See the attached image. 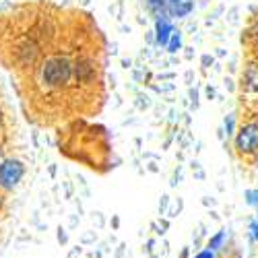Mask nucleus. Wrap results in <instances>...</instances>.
<instances>
[{"mask_svg":"<svg viewBox=\"0 0 258 258\" xmlns=\"http://www.w3.org/2000/svg\"><path fill=\"white\" fill-rule=\"evenodd\" d=\"M213 62H215V60H213V56H211V54H203V58H201V64H203V69H205V71L211 67Z\"/></svg>","mask_w":258,"mask_h":258,"instance_id":"obj_15","label":"nucleus"},{"mask_svg":"<svg viewBox=\"0 0 258 258\" xmlns=\"http://www.w3.org/2000/svg\"><path fill=\"white\" fill-rule=\"evenodd\" d=\"M145 3H147L149 13H151L155 19L167 15V0H145Z\"/></svg>","mask_w":258,"mask_h":258,"instance_id":"obj_9","label":"nucleus"},{"mask_svg":"<svg viewBox=\"0 0 258 258\" xmlns=\"http://www.w3.org/2000/svg\"><path fill=\"white\" fill-rule=\"evenodd\" d=\"M153 244H155V240H149V242H147V252L153 250Z\"/></svg>","mask_w":258,"mask_h":258,"instance_id":"obj_24","label":"nucleus"},{"mask_svg":"<svg viewBox=\"0 0 258 258\" xmlns=\"http://www.w3.org/2000/svg\"><path fill=\"white\" fill-rule=\"evenodd\" d=\"M39 56H41V48L37 46V41L33 37L23 39L15 50V58L19 62V67H29V69L35 67L39 62Z\"/></svg>","mask_w":258,"mask_h":258,"instance_id":"obj_5","label":"nucleus"},{"mask_svg":"<svg viewBox=\"0 0 258 258\" xmlns=\"http://www.w3.org/2000/svg\"><path fill=\"white\" fill-rule=\"evenodd\" d=\"M233 149L242 157H252L258 153V122H246L233 135Z\"/></svg>","mask_w":258,"mask_h":258,"instance_id":"obj_2","label":"nucleus"},{"mask_svg":"<svg viewBox=\"0 0 258 258\" xmlns=\"http://www.w3.org/2000/svg\"><path fill=\"white\" fill-rule=\"evenodd\" d=\"M190 97H192V107L197 110V107H199V93H197V89L190 91Z\"/></svg>","mask_w":258,"mask_h":258,"instance_id":"obj_17","label":"nucleus"},{"mask_svg":"<svg viewBox=\"0 0 258 258\" xmlns=\"http://www.w3.org/2000/svg\"><path fill=\"white\" fill-rule=\"evenodd\" d=\"M58 242L60 244H67V233H64V229H60V233H58Z\"/></svg>","mask_w":258,"mask_h":258,"instance_id":"obj_20","label":"nucleus"},{"mask_svg":"<svg viewBox=\"0 0 258 258\" xmlns=\"http://www.w3.org/2000/svg\"><path fill=\"white\" fill-rule=\"evenodd\" d=\"M167 205H169V197L163 195V197H161V203H159V213H163V211L167 209Z\"/></svg>","mask_w":258,"mask_h":258,"instance_id":"obj_16","label":"nucleus"},{"mask_svg":"<svg viewBox=\"0 0 258 258\" xmlns=\"http://www.w3.org/2000/svg\"><path fill=\"white\" fill-rule=\"evenodd\" d=\"M122 64H124V69H131L133 62H131V60H122Z\"/></svg>","mask_w":258,"mask_h":258,"instance_id":"obj_25","label":"nucleus"},{"mask_svg":"<svg viewBox=\"0 0 258 258\" xmlns=\"http://www.w3.org/2000/svg\"><path fill=\"white\" fill-rule=\"evenodd\" d=\"M195 11L192 0H180V3H167V17L169 19H184Z\"/></svg>","mask_w":258,"mask_h":258,"instance_id":"obj_8","label":"nucleus"},{"mask_svg":"<svg viewBox=\"0 0 258 258\" xmlns=\"http://www.w3.org/2000/svg\"><path fill=\"white\" fill-rule=\"evenodd\" d=\"M244 39H246V41H250V44L258 50V23H254V25L246 31V37H242V41H244Z\"/></svg>","mask_w":258,"mask_h":258,"instance_id":"obj_13","label":"nucleus"},{"mask_svg":"<svg viewBox=\"0 0 258 258\" xmlns=\"http://www.w3.org/2000/svg\"><path fill=\"white\" fill-rule=\"evenodd\" d=\"M250 231H252V235H254V240L258 242V221H254V223L250 225Z\"/></svg>","mask_w":258,"mask_h":258,"instance_id":"obj_19","label":"nucleus"},{"mask_svg":"<svg viewBox=\"0 0 258 258\" xmlns=\"http://www.w3.org/2000/svg\"><path fill=\"white\" fill-rule=\"evenodd\" d=\"M97 60L91 56H79L73 60V79L77 83H93L97 77Z\"/></svg>","mask_w":258,"mask_h":258,"instance_id":"obj_4","label":"nucleus"},{"mask_svg":"<svg viewBox=\"0 0 258 258\" xmlns=\"http://www.w3.org/2000/svg\"><path fill=\"white\" fill-rule=\"evenodd\" d=\"M167 3H180V0H167Z\"/></svg>","mask_w":258,"mask_h":258,"instance_id":"obj_26","label":"nucleus"},{"mask_svg":"<svg viewBox=\"0 0 258 258\" xmlns=\"http://www.w3.org/2000/svg\"><path fill=\"white\" fill-rule=\"evenodd\" d=\"M195 258H215V254H213L211 250H203V252H199Z\"/></svg>","mask_w":258,"mask_h":258,"instance_id":"obj_18","label":"nucleus"},{"mask_svg":"<svg viewBox=\"0 0 258 258\" xmlns=\"http://www.w3.org/2000/svg\"><path fill=\"white\" fill-rule=\"evenodd\" d=\"M159 225H161V227H159V229H161V235H163V233H165V229H167V227H169V223H167V221H165V219H163V221H161V223H159Z\"/></svg>","mask_w":258,"mask_h":258,"instance_id":"obj_21","label":"nucleus"},{"mask_svg":"<svg viewBox=\"0 0 258 258\" xmlns=\"http://www.w3.org/2000/svg\"><path fill=\"white\" fill-rule=\"evenodd\" d=\"M39 85L46 91H62L69 89L73 81V60L64 54H54L39 60Z\"/></svg>","mask_w":258,"mask_h":258,"instance_id":"obj_1","label":"nucleus"},{"mask_svg":"<svg viewBox=\"0 0 258 258\" xmlns=\"http://www.w3.org/2000/svg\"><path fill=\"white\" fill-rule=\"evenodd\" d=\"M165 48H167L169 54H178V52L182 50V31H176V29L171 31V35H169V39H167Z\"/></svg>","mask_w":258,"mask_h":258,"instance_id":"obj_10","label":"nucleus"},{"mask_svg":"<svg viewBox=\"0 0 258 258\" xmlns=\"http://www.w3.org/2000/svg\"><path fill=\"white\" fill-rule=\"evenodd\" d=\"M246 203L250 207H258V190H248L246 192Z\"/></svg>","mask_w":258,"mask_h":258,"instance_id":"obj_14","label":"nucleus"},{"mask_svg":"<svg viewBox=\"0 0 258 258\" xmlns=\"http://www.w3.org/2000/svg\"><path fill=\"white\" fill-rule=\"evenodd\" d=\"M242 89L248 93H258V62L250 60L242 71Z\"/></svg>","mask_w":258,"mask_h":258,"instance_id":"obj_6","label":"nucleus"},{"mask_svg":"<svg viewBox=\"0 0 258 258\" xmlns=\"http://www.w3.org/2000/svg\"><path fill=\"white\" fill-rule=\"evenodd\" d=\"M223 242H225V229H221V231H217L213 235V238L209 240V244H207V250H211V252L219 250L223 246Z\"/></svg>","mask_w":258,"mask_h":258,"instance_id":"obj_11","label":"nucleus"},{"mask_svg":"<svg viewBox=\"0 0 258 258\" xmlns=\"http://www.w3.org/2000/svg\"><path fill=\"white\" fill-rule=\"evenodd\" d=\"M25 176V165L19 159H5L0 163V188L13 190Z\"/></svg>","mask_w":258,"mask_h":258,"instance_id":"obj_3","label":"nucleus"},{"mask_svg":"<svg viewBox=\"0 0 258 258\" xmlns=\"http://www.w3.org/2000/svg\"><path fill=\"white\" fill-rule=\"evenodd\" d=\"M207 97H209V99L215 97V89H213V87H207Z\"/></svg>","mask_w":258,"mask_h":258,"instance_id":"obj_22","label":"nucleus"},{"mask_svg":"<svg viewBox=\"0 0 258 258\" xmlns=\"http://www.w3.org/2000/svg\"><path fill=\"white\" fill-rule=\"evenodd\" d=\"M171 31H174L171 19H169L167 15L157 17V19H155V31H153V35H155V46H165L167 39H169V35H171Z\"/></svg>","mask_w":258,"mask_h":258,"instance_id":"obj_7","label":"nucleus"},{"mask_svg":"<svg viewBox=\"0 0 258 258\" xmlns=\"http://www.w3.org/2000/svg\"><path fill=\"white\" fill-rule=\"evenodd\" d=\"M225 85H227V89H229V91H233V81H231L229 77L225 79Z\"/></svg>","mask_w":258,"mask_h":258,"instance_id":"obj_23","label":"nucleus"},{"mask_svg":"<svg viewBox=\"0 0 258 258\" xmlns=\"http://www.w3.org/2000/svg\"><path fill=\"white\" fill-rule=\"evenodd\" d=\"M223 133L227 137H233L235 135V114H227L225 120H223Z\"/></svg>","mask_w":258,"mask_h":258,"instance_id":"obj_12","label":"nucleus"}]
</instances>
